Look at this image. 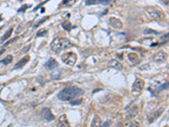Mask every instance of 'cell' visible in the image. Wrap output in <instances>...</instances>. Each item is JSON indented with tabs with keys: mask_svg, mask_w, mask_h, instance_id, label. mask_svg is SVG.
<instances>
[{
	"mask_svg": "<svg viewBox=\"0 0 169 127\" xmlns=\"http://www.w3.org/2000/svg\"><path fill=\"white\" fill-rule=\"evenodd\" d=\"M62 60L64 63H66L67 65L69 66H74L77 61V55L73 53V52H69V53H65L61 56Z\"/></svg>",
	"mask_w": 169,
	"mask_h": 127,
	"instance_id": "cell-3",
	"label": "cell"
},
{
	"mask_svg": "<svg viewBox=\"0 0 169 127\" xmlns=\"http://www.w3.org/2000/svg\"><path fill=\"white\" fill-rule=\"evenodd\" d=\"M62 26H63L66 31H70V30H71V27H72V25H71L70 22L66 21V22H63V23L62 24Z\"/></svg>",
	"mask_w": 169,
	"mask_h": 127,
	"instance_id": "cell-22",
	"label": "cell"
},
{
	"mask_svg": "<svg viewBox=\"0 0 169 127\" xmlns=\"http://www.w3.org/2000/svg\"><path fill=\"white\" fill-rule=\"evenodd\" d=\"M59 66V63L53 58H51L49 60H47L45 63V67L47 68L48 70H53V69H56L57 67Z\"/></svg>",
	"mask_w": 169,
	"mask_h": 127,
	"instance_id": "cell-11",
	"label": "cell"
},
{
	"mask_svg": "<svg viewBox=\"0 0 169 127\" xmlns=\"http://www.w3.org/2000/svg\"><path fill=\"white\" fill-rule=\"evenodd\" d=\"M42 115L47 121H52L55 119L54 115L53 114V113H52L51 109L49 108H44L42 111Z\"/></svg>",
	"mask_w": 169,
	"mask_h": 127,
	"instance_id": "cell-9",
	"label": "cell"
},
{
	"mask_svg": "<svg viewBox=\"0 0 169 127\" xmlns=\"http://www.w3.org/2000/svg\"><path fill=\"white\" fill-rule=\"evenodd\" d=\"M58 126L59 127H69L67 117L65 114H63L59 117V122H58Z\"/></svg>",
	"mask_w": 169,
	"mask_h": 127,
	"instance_id": "cell-14",
	"label": "cell"
},
{
	"mask_svg": "<svg viewBox=\"0 0 169 127\" xmlns=\"http://www.w3.org/2000/svg\"><path fill=\"white\" fill-rule=\"evenodd\" d=\"M168 57V54L164 52H159L157 53H156L153 57V60L156 62H162L163 60L166 59V58Z\"/></svg>",
	"mask_w": 169,
	"mask_h": 127,
	"instance_id": "cell-10",
	"label": "cell"
},
{
	"mask_svg": "<svg viewBox=\"0 0 169 127\" xmlns=\"http://www.w3.org/2000/svg\"><path fill=\"white\" fill-rule=\"evenodd\" d=\"M82 98L81 97H79V99L76 98V99H74V100H72V101H70V104L71 105H79V104H80L81 103H82Z\"/></svg>",
	"mask_w": 169,
	"mask_h": 127,
	"instance_id": "cell-24",
	"label": "cell"
},
{
	"mask_svg": "<svg viewBox=\"0 0 169 127\" xmlns=\"http://www.w3.org/2000/svg\"><path fill=\"white\" fill-rule=\"evenodd\" d=\"M112 3V0H86V5H95V4H102V5H110Z\"/></svg>",
	"mask_w": 169,
	"mask_h": 127,
	"instance_id": "cell-8",
	"label": "cell"
},
{
	"mask_svg": "<svg viewBox=\"0 0 169 127\" xmlns=\"http://www.w3.org/2000/svg\"><path fill=\"white\" fill-rule=\"evenodd\" d=\"M144 86H145V81L142 79L137 78V79L135 80V81L134 82V84H133L132 93L135 94V95L139 94L141 93V91L143 90Z\"/></svg>",
	"mask_w": 169,
	"mask_h": 127,
	"instance_id": "cell-5",
	"label": "cell"
},
{
	"mask_svg": "<svg viewBox=\"0 0 169 127\" xmlns=\"http://www.w3.org/2000/svg\"><path fill=\"white\" fill-rule=\"evenodd\" d=\"M128 58L132 62V63H137L139 61V56L135 53H130L128 54Z\"/></svg>",
	"mask_w": 169,
	"mask_h": 127,
	"instance_id": "cell-19",
	"label": "cell"
},
{
	"mask_svg": "<svg viewBox=\"0 0 169 127\" xmlns=\"http://www.w3.org/2000/svg\"><path fill=\"white\" fill-rule=\"evenodd\" d=\"M72 0H63V4H67L68 3H69V2H71Z\"/></svg>",
	"mask_w": 169,
	"mask_h": 127,
	"instance_id": "cell-31",
	"label": "cell"
},
{
	"mask_svg": "<svg viewBox=\"0 0 169 127\" xmlns=\"http://www.w3.org/2000/svg\"><path fill=\"white\" fill-rule=\"evenodd\" d=\"M47 35V31L45 29H41L39 30L38 32L36 33V36L37 37H41V36H45Z\"/></svg>",
	"mask_w": 169,
	"mask_h": 127,
	"instance_id": "cell-23",
	"label": "cell"
},
{
	"mask_svg": "<svg viewBox=\"0 0 169 127\" xmlns=\"http://www.w3.org/2000/svg\"><path fill=\"white\" fill-rule=\"evenodd\" d=\"M13 61V56L12 55H8L7 57H5L3 59L0 60V63L4 64V65H8Z\"/></svg>",
	"mask_w": 169,
	"mask_h": 127,
	"instance_id": "cell-20",
	"label": "cell"
},
{
	"mask_svg": "<svg viewBox=\"0 0 169 127\" xmlns=\"http://www.w3.org/2000/svg\"><path fill=\"white\" fill-rule=\"evenodd\" d=\"M144 34L145 35H148V34H154V35H159V32H156L152 29H146L145 32H144Z\"/></svg>",
	"mask_w": 169,
	"mask_h": 127,
	"instance_id": "cell-25",
	"label": "cell"
},
{
	"mask_svg": "<svg viewBox=\"0 0 169 127\" xmlns=\"http://www.w3.org/2000/svg\"><path fill=\"white\" fill-rule=\"evenodd\" d=\"M146 13L147 15L150 16V18H151L152 20H161L162 19L165 18V15L161 12L160 10L155 9L154 8H147L146 9Z\"/></svg>",
	"mask_w": 169,
	"mask_h": 127,
	"instance_id": "cell-4",
	"label": "cell"
},
{
	"mask_svg": "<svg viewBox=\"0 0 169 127\" xmlns=\"http://www.w3.org/2000/svg\"><path fill=\"white\" fill-rule=\"evenodd\" d=\"M127 127H139V124L136 121H132L130 124H129Z\"/></svg>",
	"mask_w": 169,
	"mask_h": 127,
	"instance_id": "cell-27",
	"label": "cell"
},
{
	"mask_svg": "<svg viewBox=\"0 0 169 127\" xmlns=\"http://www.w3.org/2000/svg\"><path fill=\"white\" fill-rule=\"evenodd\" d=\"M85 92L75 86H69L63 88L58 93V98L61 101H72L79 98L83 95Z\"/></svg>",
	"mask_w": 169,
	"mask_h": 127,
	"instance_id": "cell-1",
	"label": "cell"
},
{
	"mask_svg": "<svg viewBox=\"0 0 169 127\" xmlns=\"http://www.w3.org/2000/svg\"><path fill=\"white\" fill-rule=\"evenodd\" d=\"M31 5H28V4H25L24 6H22L21 8H20L19 9H18V12H25L27 9H29V8H31Z\"/></svg>",
	"mask_w": 169,
	"mask_h": 127,
	"instance_id": "cell-26",
	"label": "cell"
},
{
	"mask_svg": "<svg viewBox=\"0 0 169 127\" xmlns=\"http://www.w3.org/2000/svg\"><path fill=\"white\" fill-rule=\"evenodd\" d=\"M168 82H166V83L161 85L158 88H156V89L155 90V92H152V94H153V95H156V94H157L158 93L162 92V90L168 89Z\"/></svg>",
	"mask_w": 169,
	"mask_h": 127,
	"instance_id": "cell-17",
	"label": "cell"
},
{
	"mask_svg": "<svg viewBox=\"0 0 169 127\" xmlns=\"http://www.w3.org/2000/svg\"><path fill=\"white\" fill-rule=\"evenodd\" d=\"M31 44H29L28 46H26V47H25V48H23L22 53H27V52L29 51V49H31Z\"/></svg>",
	"mask_w": 169,
	"mask_h": 127,
	"instance_id": "cell-29",
	"label": "cell"
},
{
	"mask_svg": "<svg viewBox=\"0 0 169 127\" xmlns=\"http://www.w3.org/2000/svg\"><path fill=\"white\" fill-rule=\"evenodd\" d=\"M137 114H138V108H137V107H133V108L129 111L127 117H128V119H130V118L135 117Z\"/></svg>",
	"mask_w": 169,
	"mask_h": 127,
	"instance_id": "cell-16",
	"label": "cell"
},
{
	"mask_svg": "<svg viewBox=\"0 0 169 127\" xmlns=\"http://www.w3.org/2000/svg\"><path fill=\"white\" fill-rule=\"evenodd\" d=\"M12 32H13V28L11 27V28H9L7 32H5L3 35V36L1 37V39H0V41H1V43H3V42H4V41H6L10 36H11V34H12Z\"/></svg>",
	"mask_w": 169,
	"mask_h": 127,
	"instance_id": "cell-18",
	"label": "cell"
},
{
	"mask_svg": "<svg viewBox=\"0 0 169 127\" xmlns=\"http://www.w3.org/2000/svg\"><path fill=\"white\" fill-rule=\"evenodd\" d=\"M48 19H49V16H45V17H43L42 20H40L39 21H37V22H36V24H35V25L33 26V27H34V28H36V27H38L39 26H41V25H42L43 22H45L46 20H48Z\"/></svg>",
	"mask_w": 169,
	"mask_h": 127,
	"instance_id": "cell-21",
	"label": "cell"
},
{
	"mask_svg": "<svg viewBox=\"0 0 169 127\" xmlns=\"http://www.w3.org/2000/svg\"><path fill=\"white\" fill-rule=\"evenodd\" d=\"M108 21L110 26L115 29H121L123 27V22L116 17H110Z\"/></svg>",
	"mask_w": 169,
	"mask_h": 127,
	"instance_id": "cell-7",
	"label": "cell"
},
{
	"mask_svg": "<svg viewBox=\"0 0 169 127\" xmlns=\"http://www.w3.org/2000/svg\"><path fill=\"white\" fill-rule=\"evenodd\" d=\"M48 1H49V0H46V1H44V2H42V3H40L39 5H37V6H36V8H35L34 9H33V11H36V10H37V9H39L40 7H42V6L43 4H45L46 2H48Z\"/></svg>",
	"mask_w": 169,
	"mask_h": 127,
	"instance_id": "cell-28",
	"label": "cell"
},
{
	"mask_svg": "<svg viewBox=\"0 0 169 127\" xmlns=\"http://www.w3.org/2000/svg\"><path fill=\"white\" fill-rule=\"evenodd\" d=\"M17 38H18V37H15V38H14V39H12L11 41H9V42H8L7 43H5V44H4V47H5V46H7V45H9V44H10V43H12L13 42H15V40H17Z\"/></svg>",
	"mask_w": 169,
	"mask_h": 127,
	"instance_id": "cell-30",
	"label": "cell"
},
{
	"mask_svg": "<svg viewBox=\"0 0 169 127\" xmlns=\"http://www.w3.org/2000/svg\"><path fill=\"white\" fill-rule=\"evenodd\" d=\"M72 46H73V44L71 43V42L68 38H65V37L55 38L50 45L51 49L55 53H59L62 50L67 49Z\"/></svg>",
	"mask_w": 169,
	"mask_h": 127,
	"instance_id": "cell-2",
	"label": "cell"
},
{
	"mask_svg": "<svg viewBox=\"0 0 169 127\" xmlns=\"http://www.w3.org/2000/svg\"><path fill=\"white\" fill-rule=\"evenodd\" d=\"M29 60H30V57H29V56H26V57L22 58V59L15 65L14 70H15V69H20V68L24 67L26 63H28Z\"/></svg>",
	"mask_w": 169,
	"mask_h": 127,
	"instance_id": "cell-13",
	"label": "cell"
},
{
	"mask_svg": "<svg viewBox=\"0 0 169 127\" xmlns=\"http://www.w3.org/2000/svg\"><path fill=\"white\" fill-rule=\"evenodd\" d=\"M108 66L109 67H112V68H114L118 70H123V65L122 63H120V62H119L118 60L116 59H112L108 62Z\"/></svg>",
	"mask_w": 169,
	"mask_h": 127,
	"instance_id": "cell-12",
	"label": "cell"
},
{
	"mask_svg": "<svg viewBox=\"0 0 169 127\" xmlns=\"http://www.w3.org/2000/svg\"><path fill=\"white\" fill-rule=\"evenodd\" d=\"M163 111H164V108H159L158 109H156V110H155L154 112H152V113L148 116V118H147L148 122H149L150 124L153 123L154 121H156V120L162 115V113H163Z\"/></svg>",
	"mask_w": 169,
	"mask_h": 127,
	"instance_id": "cell-6",
	"label": "cell"
},
{
	"mask_svg": "<svg viewBox=\"0 0 169 127\" xmlns=\"http://www.w3.org/2000/svg\"><path fill=\"white\" fill-rule=\"evenodd\" d=\"M91 127H102V120L98 115H95L92 122Z\"/></svg>",
	"mask_w": 169,
	"mask_h": 127,
	"instance_id": "cell-15",
	"label": "cell"
},
{
	"mask_svg": "<svg viewBox=\"0 0 169 127\" xmlns=\"http://www.w3.org/2000/svg\"><path fill=\"white\" fill-rule=\"evenodd\" d=\"M4 52H5V49H4V48L1 49V50H0V55H1V54H3V53Z\"/></svg>",
	"mask_w": 169,
	"mask_h": 127,
	"instance_id": "cell-32",
	"label": "cell"
}]
</instances>
